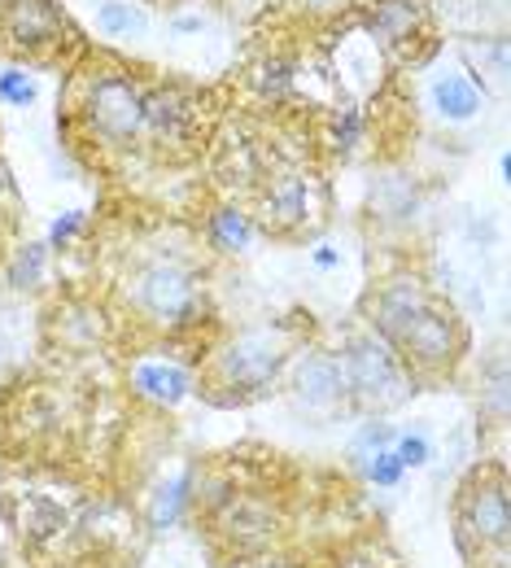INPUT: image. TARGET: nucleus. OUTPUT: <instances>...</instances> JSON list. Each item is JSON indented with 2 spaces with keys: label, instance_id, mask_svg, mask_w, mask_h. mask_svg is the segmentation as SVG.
Here are the masks:
<instances>
[{
  "label": "nucleus",
  "instance_id": "21",
  "mask_svg": "<svg viewBox=\"0 0 511 568\" xmlns=\"http://www.w3.org/2000/svg\"><path fill=\"white\" fill-rule=\"evenodd\" d=\"M40 263H44V245H26V254H18V263H13V285H35Z\"/></svg>",
  "mask_w": 511,
  "mask_h": 568
},
{
  "label": "nucleus",
  "instance_id": "26",
  "mask_svg": "<svg viewBox=\"0 0 511 568\" xmlns=\"http://www.w3.org/2000/svg\"><path fill=\"white\" fill-rule=\"evenodd\" d=\"M267 568H285V565H267Z\"/></svg>",
  "mask_w": 511,
  "mask_h": 568
},
{
  "label": "nucleus",
  "instance_id": "15",
  "mask_svg": "<svg viewBox=\"0 0 511 568\" xmlns=\"http://www.w3.org/2000/svg\"><path fill=\"white\" fill-rule=\"evenodd\" d=\"M188 490H192V481L179 477V481H170V486H163V490L154 494V503H149V530H154V534L170 530V525L184 516V508H188V499H192Z\"/></svg>",
  "mask_w": 511,
  "mask_h": 568
},
{
  "label": "nucleus",
  "instance_id": "1",
  "mask_svg": "<svg viewBox=\"0 0 511 568\" xmlns=\"http://www.w3.org/2000/svg\"><path fill=\"white\" fill-rule=\"evenodd\" d=\"M285 355H289V337H285V333L254 328V333L236 337V342L219 355V380H223V389H232L227 402L263 393L271 380L280 377Z\"/></svg>",
  "mask_w": 511,
  "mask_h": 568
},
{
  "label": "nucleus",
  "instance_id": "16",
  "mask_svg": "<svg viewBox=\"0 0 511 568\" xmlns=\"http://www.w3.org/2000/svg\"><path fill=\"white\" fill-rule=\"evenodd\" d=\"M437 105H442L446 119L464 123V119L477 114V88H473L468 79H459V75H446V79L437 83Z\"/></svg>",
  "mask_w": 511,
  "mask_h": 568
},
{
  "label": "nucleus",
  "instance_id": "20",
  "mask_svg": "<svg viewBox=\"0 0 511 568\" xmlns=\"http://www.w3.org/2000/svg\"><path fill=\"white\" fill-rule=\"evenodd\" d=\"M402 472H407V468L398 464L393 446H389V450H380V455L363 468V477H367V481H376V486H398V481H402Z\"/></svg>",
  "mask_w": 511,
  "mask_h": 568
},
{
  "label": "nucleus",
  "instance_id": "7",
  "mask_svg": "<svg viewBox=\"0 0 511 568\" xmlns=\"http://www.w3.org/2000/svg\"><path fill=\"white\" fill-rule=\"evenodd\" d=\"M345 398V377H341V364L329 355H307L298 364V377H293V402L307 411V415H329L337 411V402Z\"/></svg>",
  "mask_w": 511,
  "mask_h": 568
},
{
  "label": "nucleus",
  "instance_id": "23",
  "mask_svg": "<svg viewBox=\"0 0 511 568\" xmlns=\"http://www.w3.org/2000/svg\"><path fill=\"white\" fill-rule=\"evenodd\" d=\"M101 26H105V31H136L141 18L132 13V4H105V9H101Z\"/></svg>",
  "mask_w": 511,
  "mask_h": 568
},
{
  "label": "nucleus",
  "instance_id": "25",
  "mask_svg": "<svg viewBox=\"0 0 511 568\" xmlns=\"http://www.w3.org/2000/svg\"><path fill=\"white\" fill-rule=\"evenodd\" d=\"M315 263H320V267H333V263H337V254H333V249H320V254H315Z\"/></svg>",
  "mask_w": 511,
  "mask_h": 568
},
{
  "label": "nucleus",
  "instance_id": "18",
  "mask_svg": "<svg viewBox=\"0 0 511 568\" xmlns=\"http://www.w3.org/2000/svg\"><path fill=\"white\" fill-rule=\"evenodd\" d=\"M393 455H398L402 468H424L433 459V446H429L424 433H398L393 437Z\"/></svg>",
  "mask_w": 511,
  "mask_h": 568
},
{
  "label": "nucleus",
  "instance_id": "4",
  "mask_svg": "<svg viewBox=\"0 0 511 568\" xmlns=\"http://www.w3.org/2000/svg\"><path fill=\"white\" fill-rule=\"evenodd\" d=\"M132 302L158 324H179V320H188L197 311V285H192V276L184 267L154 263L132 280Z\"/></svg>",
  "mask_w": 511,
  "mask_h": 568
},
{
  "label": "nucleus",
  "instance_id": "24",
  "mask_svg": "<svg viewBox=\"0 0 511 568\" xmlns=\"http://www.w3.org/2000/svg\"><path fill=\"white\" fill-rule=\"evenodd\" d=\"M79 223H84V214H66V219L53 227V241H66V236H75V232H79Z\"/></svg>",
  "mask_w": 511,
  "mask_h": 568
},
{
  "label": "nucleus",
  "instance_id": "12",
  "mask_svg": "<svg viewBox=\"0 0 511 568\" xmlns=\"http://www.w3.org/2000/svg\"><path fill=\"white\" fill-rule=\"evenodd\" d=\"M302 214H307V185L298 176H280L267 192V223L293 227V223H302Z\"/></svg>",
  "mask_w": 511,
  "mask_h": 568
},
{
  "label": "nucleus",
  "instance_id": "14",
  "mask_svg": "<svg viewBox=\"0 0 511 568\" xmlns=\"http://www.w3.org/2000/svg\"><path fill=\"white\" fill-rule=\"evenodd\" d=\"M415 22H420V13H415V4H411V0H380V4H376V18H371L376 35H380V40H389V44L411 40Z\"/></svg>",
  "mask_w": 511,
  "mask_h": 568
},
{
  "label": "nucleus",
  "instance_id": "5",
  "mask_svg": "<svg viewBox=\"0 0 511 568\" xmlns=\"http://www.w3.org/2000/svg\"><path fill=\"white\" fill-rule=\"evenodd\" d=\"M88 119L105 141H132L145 127V97L123 75H101L88 92Z\"/></svg>",
  "mask_w": 511,
  "mask_h": 568
},
{
  "label": "nucleus",
  "instance_id": "2",
  "mask_svg": "<svg viewBox=\"0 0 511 568\" xmlns=\"http://www.w3.org/2000/svg\"><path fill=\"white\" fill-rule=\"evenodd\" d=\"M455 538L464 556H486V547L503 552L508 547V490L503 477L486 481L473 477L459 494V512H455Z\"/></svg>",
  "mask_w": 511,
  "mask_h": 568
},
{
  "label": "nucleus",
  "instance_id": "3",
  "mask_svg": "<svg viewBox=\"0 0 511 568\" xmlns=\"http://www.w3.org/2000/svg\"><path fill=\"white\" fill-rule=\"evenodd\" d=\"M341 377H345V389L371 406V411H389L407 398V380H402V368L398 359L389 355L385 342L376 337H363L345 350V364H341Z\"/></svg>",
  "mask_w": 511,
  "mask_h": 568
},
{
  "label": "nucleus",
  "instance_id": "9",
  "mask_svg": "<svg viewBox=\"0 0 511 568\" xmlns=\"http://www.w3.org/2000/svg\"><path fill=\"white\" fill-rule=\"evenodd\" d=\"M424 307H429L424 289H420L415 280H398V285H389V289L380 293V302H376V324H380V333L393 342Z\"/></svg>",
  "mask_w": 511,
  "mask_h": 568
},
{
  "label": "nucleus",
  "instance_id": "22",
  "mask_svg": "<svg viewBox=\"0 0 511 568\" xmlns=\"http://www.w3.org/2000/svg\"><path fill=\"white\" fill-rule=\"evenodd\" d=\"M0 97L13 101V105H26V101L35 97V88L22 79V70H4V75H0Z\"/></svg>",
  "mask_w": 511,
  "mask_h": 568
},
{
  "label": "nucleus",
  "instance_id": "13",
  "mask_svg": "<svg viewBox=\"0 0 511 568\" xmlns=\"http://www.w3.org/2000/svg\"><path fill=\"white\" fill-rule=\"evenodd\" d=\"M145 123H149L163 141H179L184 127H188V105H184L175 92H154V97H145Z\"/></svg>",
  "mask_w": 511,
  "mask_h": 568
},
{
  "label": "nucleus",
  "instance_id": "10",
  "mask_svg": "<svg viewBox=\"0 0 511 568\" xmlns=\"http://www.w3.org/2000/svg\"><path fill=\"white\" fill-rule=\"evenodd\" d=\"M9 26L22 44H44L62 31V18H57L53 0H13L9 4Z\"/></svg>",
  "mask_w": 511,
  "mask_h": 568
},
{
  "label": "nucleus",
  "instance_id": "17",
  "mask_svg": "<svg viewBox=\"0 0 511 568\" xmlns=\"http://www.w3.org/2000/svg\"><path fill=\"white\" fill-rule=\"evenodd\" d=\"M393 437H398V433H393L389 424H363V428L354 433V442H349V459H354V468L363 472L380 450H389V446H393Z\"/></svg>",
  "mask_w": 511,
  "mask_h": 568
},
{
  "label": "nucleus",
  "instance_id": "11",
  "mask_svg": "<svg viewBox=\"0 0 511 568\" xmlns=\"http://www.w3.org/2000/svg\"><path fill=\"white\" fill-rule=\"evenodd\" d=\"M132 385H136L145 398L167 402V406H175V402L188 393V377H184L179 368H170V364H141V368L132 372Z\"/></svg>",
  "mask_w": 511,
  "mask_h": 568
},
{
  "label": "nucleus",
  "instance_id": "19",
  "mask_svg": "<svg viewBox=\"0 0 511 568\" xmlns=\"http://www.w3.org/2000/svg\"><path fill=\"white\" fill-rule=\"evenodd\" d=\"M214 236H219L227 249H245V245H249V223H245L236 210H223V214H214Z\"/></svg>",
  "mask_w": 511,
  "mask_h": 568
},
{
  "label": "nucleus",
  "instance_id": "6",
  "mask_svg": "<svg viewBox=\"0 0 511 568\" xmlns=\"http://www.w3.org/2000/svg\"><path fill=\"white\" fill-rule=\"evenodd\" d=\"M393 346L402 350L407 364L415 368H446L455 355H459V328L446 311H437L433 302L393 337Z\"/></svg>",
  "mask_w": 511,
  "mask_h": 568
},
{
  "label": "nucleus",
  "instance_id": "8",
  "mask_svg": "<svg viewBox=\"0 0 511 568\" xmlns=\"http://www.w3.org/2000/svg\"><path fill=\"white\" fill-rule=\"evenodd\" d=\"M223 525H227V538L236 543V552H258L276 538V516L263 508V503H227L223 512Z\"/></svg>",
  "mask_w": 511,
  "mask_h": 568
}]
</instances>
